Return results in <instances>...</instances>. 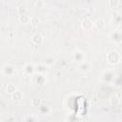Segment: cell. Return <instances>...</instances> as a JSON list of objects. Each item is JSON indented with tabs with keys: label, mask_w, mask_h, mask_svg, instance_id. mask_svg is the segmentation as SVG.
Wrapping results in <instances>:
<instances>
[{
	"label": "cell",
	"mask_w": 122,
	"mask_h": 122,
	"mask_svg": "<svg viewBox=\"0 0 122 122\" xmlns=\"http://www.w3.org/2000/svg\"><path fill=\"white\" fill-rule=\"evenodd\" d=\"M85 57H86L85 56V52L82 51H79V50H75L71 53V59L73 62H76L78 64L84 62L85 61Z\"/></svg>",
	"instance_id": "6da1fadb"
},
{
	"label": "cell",
	"mask_w": 122,
	"mask_h": 122,
	"mask_svg": "<svg viewBox=\"0 0 122 122\" xmlns=\"http://www.w3.org/2000/svg\"><path fill=\"white\" fill-rule=\"evenodd\" d=\"M107 59L109 61V63H111L112 65H115V64H117V63L120 62L121 57H120V54L117 51H110L107 54Z\"/></svg>",
	"instance_id": "7a4b0ae2"
},
{
	"label": "cell",
	"mask_w": 122,
	"mask_h": 122,
	"mask_svg": "<svg viewBox=\"0 0 122 122\" xmlns=\"http://www.w3.org/2000/svg\"><path fill=\"white\" fill-rule=\"evenodd\" d=\"M2 73L6 76H13L16 73V68L10 64H6L2 67Z\"/></svg>",
	"instance_id": "3957f363"
},
{
	"label": "cell",
	"mask_w": 122,
	"mask_h": 122,
	"mask_svg": "<svg viewBox=\"0 0 122 122\" xmlns=\"http://www.w3.org/2000/svg\"><path fill=\"white\" fill-rule=\"evenodd\" d=\"M110 40L114 44H120L122 41V34L119 30H114L110 33Z\"/></svg>",
	"instance_id": "277c9868"
},
{
	"label": "cell",
	"mask_w": 122,
	"mask_h": 122,
	"mask_svg": "<svg viewBox=\"0 0 122 122\" xmlns=\"http://www.w3.org/2000/svg\"><path fill=\"white\" fill-rule=\"evenodd\" d=\"M101 80L105 83H111L113 78H114V73L112 70H108V71H105L102 74H101Z\"/></svg>",
	"instance_id": "5b68a950"
},
{
	"label": "cell",
	"mask_w": 122,
	"mask_h": 122,
	"mask_svg": "<svg viewBox=\"0 0 122 122\" xmlns=\"http://www.w3.org/2000/svg\"><path fill=\"white\" fill-rule=\"evenodd\" d=\"M47 79L45 77L44 74H41V73H36L34 75H32V82L34 84H37V85H44L46 83Z\"/></svg>",
	"instance_id": "8992f818"
},
{
	"label": "cell",
	"mask_w": 122,
	"mask_h": 122,
	"mask_svg": "<svg viewBox=\"0 0 122 122\" xmlns=\"http://www.w3.org/2000/svg\"><path fill=\"white\" fill-rule=\"evenodd\" d=\"M24 71L27 75H32L34 72H35V70H34V65L33 64H30V63H28L24 66Z\"/></svg>",
	"instance_id": "52a82bcc"
},
{
	"label": "cell",
	"mask_w": 122,
	"mask_h": 122,
	"mask_svg": "<svg viewBox=\"0 0 122 122\" xmlns=\"http://www.w3.org/2000/svg\"><path fill=\"white\" fill-rule=\"evenodd\" d=\"M43 36L40 34V33H35L34 35H32V37H31V41H32V43L34 44V45H36V46H39V45H41L42 43H43Z\"/></svg>",
	"instance_id": "ba28073f"
},
{
	"label": "cell",
	"mask_w": 122,
	"mask_h": 122,
	"mask_svg": "<svg viewBox=\"0 0 122 122\" xmlns=\"http://www.w3.org/2000/svg\"><path fill=\"white\" fill-rule=\"evenodd\" d=\"M78 68H79V71L81 72H87L91 69V63H89L88 61L85 60L84 62H82V63H80L78 65Z\"/></svg>",
	"instance_id": "9c48e42d"
},
{
	"label": "cell",
	"mask_w": 122,
	"mask_h": 122,
	"mask_svg": "<svg viewBox=\"0 0 122 122\" xmlns=\"http://www.w3.org/2000/svg\"><path fill=\"white\" fill-rule=\"evenodd\" d=\"M34 70H35L36 73L44 74V72H45V71H46V70H47V66H46L44 63H39L38 65L34 66Z\"/></svg>",
	"instance_id": "30bf717a"
},
{
	"label": "cell",
	"mask_w": 122,
	"mask_h": 122,
	"mask_svg": "<svg viewBox=\"0 0 122 122\" xmlns=\"http://www.w3.org/2000/svg\"><path fill=\"white\" fill-rule=\"evenodd\" d=\"M92 25H93V23H92V21L90 18H85V19L82 21V27H83L85 30H90V29H92Z\"/></svg>",
	"instance_id": "8fae6325"
},
{
	"label": "cell",
	"mask_w": 122,
	"mask_h": 122,
	"mask_svg": "<svg viewBox=\"0 0 122 122\" xmlns=\"http://www.w3.org/2000/svg\"><path fill=\"white\" fill-rule=\"evenodd\" d=\"M80 116H78L77 114H74V113H71L67 116L66 120L67 122H79L80 121Z\"/></svg>",
	"instance_id": "7c38bea8"
},
{
	"label": "cell",
	"mask_w": 122,
	"mask_h": 122,
	"mask_svg": "<svg viewBox=\"0 0 122 122\" xmlns=\"http://www.w3.org/2000/svg\"><path fill=\"white\" fill-rule=\"evenodd\" d=\"M95 26H96V28L97 29H99V30H103L104 28H105V26H106V23H105V21H104V19H102V18H99V19H97L96 21H95Z\"/></svg>",
	"instance_id": "4fadbf2b"
},
{
	"label": "cell",
	"mask_w": 122,
	"mask_h": 122,
	"mask_svg": "<svg viewBox=\"0 0 122 122\" xmlns=\"http://www.w3.org/2000/svg\"><path fill=\"white\" fill-rule=\"evenodd\" d=\"M30 15H28L27 13L21 14V15L19 16V20H20V22H21V23H24V24L29 23V22H30Z\"/></svg>",
	"instance_id": "5bb4252c"
},
{
	"label": "cell",
	"mask_w": 122,
	"mask_h": 122,
	"mask_svg": "<svg viewBox=\"0 0 122 122\" xmlns=\"http://www.w3.org/2000/svg\"><path fill=\"white\" fill-rule=\"evenodd\" d=\"M110 104H111L112 107H115L116 105H119V104H120V97L112 96V97L110 99Z\"/></svg>",
	"instance_id": "9a60e30c"
},
{
	"label": "cell",
	"mask_w": 122,
	"mask_h": 122,
	"mask_svg": "<svg viewBox=\"0 0 122 122\" xmlns=\"http://www.w3.org/2000/svg\"><path fill=\"white\" fill-rule=\"evenodd\" d=\"M11 97L14 99V100H21L23 98V93L20 92V91H16L14 92L12 94H11Z\"/></svg>",
	"instance_id": "2e32d148"
},
{
	"label": "cell",
	"mask_w": 122,
	"mask_h": 122,
	"mask_svg": "<svg viewBox=\"0 0 122 122\" xmlns=\"http://www.w3.org/2000/svg\"><path fill=\"white\" fill-rule=\"evenodd\" d=\"M6 91H7L8 93L12 94V93H13L14 92H16L17 90H16L15 85H13V84H8V86H7V88H6Z\"/></svg>",
	"instance_id": "e0dca14e"
},
{
	"label": "cell",
	"mask_w": 122,
	"mask_h": 122,
	"mask_svg": "<svg viewBox=\"0 0 122 122\" xmlns=\"http://www.w3.org/2000/svg\"><path fill=\"white\" fill-rule=\"evenodd\" d=\"M39 110H40V112L44 113V114L50 112V108H49V106H46V105H40L39 106Z\"/></svg>",
	"instance_id": "ac0fdd59"
},
{
	"label": "cell",
	"mask_w": 122,
	"mask_h": 122,
	"mask_svg": "<svg viewBox=\"0 0 122 122\" xmlns=\"http://www.w3.org/2000/svg\"><path fill=\"white\" fill-rule=\"evenodd\" d=\"M113 20H114V23L116 25H118V26L120 25V23H121V15H120L119 12H116V13L113 14Z\"/></svg>",
	"instance_id": "d6986e66"
},
{
	"label": "cell",
	"mask_w": 122,
	"mask_h": 122,
	"mask_svg": "<svg viewBox=\"0 0 122 122\" xmlns=\"http://www.w3.org/2000/svg\"><path fill=\"white\" fill-rule=\"evenodd\" d=\"M31 105L34 107H39L41 105V99L39 97H33L31 99Z\"/></svg>",
	"instance_id": "ffe728a7"
},
{
	"label": "cell",
	"mask_w": 122,
	"mask_h": 122,
	"mask_svg": "<svg viewBox=\"0 0 122 122\" xmlns=\"http://www.w3.org/2000/svg\"><path fill=\"white\" fill-rule=\"evenodd\" d=\"M53 63H54V59H53L52 57H51V56L47 57V58L45 59V61H44V64H45L46 66H51Z\"/></svg>",
	"instance_id": "44dd1931"
},
{
	"label": "cell",
	"mask_w": 122,
	"mask_h": 122,
	"mask_svg": "<svg viewBox=\"0 0 122 122\" xmlns=\"http://www.w3.org/2000/svg\"><path fill=\"white\" fill-rule=\"evenodd\" d=\"M30 24H31L32 26H37L38 23H39V19H38V17L33 16V17H30Z\"/></svg>",
	"instance_id": "7402d4cb"
},
{
	"label": "cell",
	"mask_w": 122,
	"mask_h": 122,
	"mask_svg": "<svg viewBox=\"0 0 122 122\" xmlns=\"http://www.w3.org/2000/svg\"><path fill=\"white\" fill-rule=\"evenodd\" d=\"M25 122H35V118L33 117V115H27L25 118Z\"/></svg>",
	"instance_id": "603a6c76"
},
{
	"label": "cell",
	"mask_w": 122,
	"mask_h": 122,
	"mask_svg": "<svg viewBox=\"0 0 122 122\" xmlns=\"http://www.w3.org/2000/svg\"><path fill=\"white\" fill-rule=\"evenodd\" d=\"M119 4V1H117V0H111V1H109V5L110 6H112V8H115L117 5Z\"/></svg>",
	"instance_id": "cb8c5ba5"
},
{
	"label": "cell",
	"mask_w": 122,
	"mask_h": 122,
	"mask_svg": "<svg viewBox=\"0 0 122 122\" xmlns=\"http://www.w3.org/2000/svg\"><path fill=\"white\" fill-rule=\"evenodd\" d=\"M34 5L37 6V7H43L45 5V2L44 1H35L34 2Z\"/></svg>",
	"instance_id": "d4e9b609"
},
{
	"label": "cell",
	"mask_w": 122,
	"mask_h": 122,
	"mask_svg": "<svg viewBox=\"0 0 122 122\" xmlns=\"http://www.w3.org/2000/svg\"><path fill=\"white\" fill-rule=\"evenodd\" d=\"M18 12H19L20 15L21 14H24V13H26V9L24 7H19L18 8Z\"/></svg>",
	"instance_id": "484cf974"
}]
</instances>
